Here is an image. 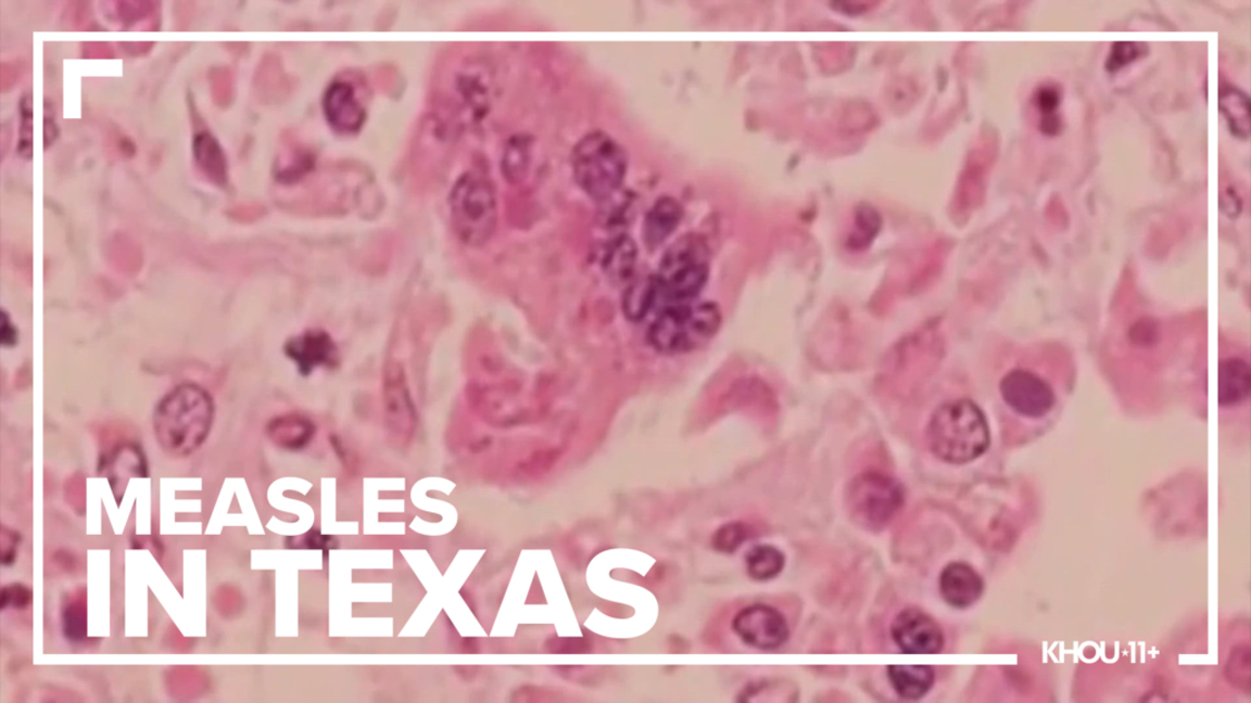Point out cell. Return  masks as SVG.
<instances>
[{
  "label": "cell",
  "instance_id": "obj_4",
  "mask_svg": "<svg viewBox=\"0 0 1251 703\" xmlns=\"http://www.w3.org/2000/svg\"><path fill=\"white\" fill-rule=\"evenodd\" d=\"M572 170L586 195L594 201H608L621 188L628 172V155L609 135L592 132L576 144Z\"/></svg>",
  "mask_w": 1251,
  "mask_h": 703
},
{
  "label": "cell",
  "instance_id": "obj_8",
  "mask_svg": "<svg viewBox=\"0 0 1251 703\" xmlns=\"http://www.w3.org/2000/svg\"><path fill=\"white\" fill-rule=\"evenodd\" d=\"M1000 394L1014 413L1028 419L1045 418L1058 402L1050 381L1033 369L1015 368L1009 371L1001 380Z\"/></svg>",
  "mask_w": 1251,
  "mask_h": 703
},
{
  "label": "cell",
  "instance_id": "obj_13",
  "mask_svg": "<svg viewBox=\"0 0 1251 703\" xmlns=\"http://www.w3.org/2000/svg\"><path fill=\"white\" fill-rule=\"evenodd\" d=\"M1220 406L1230 408L1240 406L1250 396V366L1248 360L1240 356H1228L1220 361Z\"/></svg>",
  "mask_w": 1251,
  "mask_h": 703
},
{
  "label": "cell",
  "instance_id": "obj_17",
  "mask_svg": "<svg viewBox=\"0 0 1251 703\" xmlns=\"http://www.w3.org/2000/svg\"><path fill=\"white\" fill-rule=\"evenodd\" d=\"M637 246L628 237L614 240L605 252L603 267L606 276L614 282L629 281L637 263Z\"/></svg>",
  "mask_w": 1251,
  "mask_h": 703
},
{
  "label": "cell",
  "instance_id": "obj_20",
  "mask_svg": "<svg viewBox=\"0 0 1251 703\" xmlns=\"http://www.w3.org/2000/svg\"><path fill=\"white\" fill-rule=\"evenodd\" d=\"M658 293L655 277L635 281L624 293V315L634 321L643 319L647 316L653 302L657 299Z\"/></svg>",
  "mask_w": 1251,
  "mask_h": 703
},
{
  "label": "cell",
  "instance_id": "obj_25",
  "mask_svg": "<svg viewBox=\"0 0 1251 703\" xmlns=\"http://www.w3.org/2000/svg\"><path fill=\"white\" fill-rule=\"evenodd\" d=\"M2 341L5 346H13L16 342V331L3 312Z\"/></svg>",
  "mask_w": 1251,
  "mask_h": 703
},
{
  "label": "cell",
  "instance_id": "obj_1",
  "mask_svg": "<svg viewBox=\"0 0 1251 703\" xmlns=\"http://www.w3.org/2000/svg\"><path fill=\"white\" fill-rule=\"evenodd\" d=\"M928 448L942 461L965 464L990 446L987 420L971 399L950 400L938 407L926 429Z\"/></svg>",
  "mask_w": 1251,
  "mask_h": 703
},
{
  "label": "cell",
  "instance_id": "obj_24",
  "mask_svg": "<svg viewBox=\"0 0 1251 703\" xmlns=\"http://www.w3.org/2000/svg\"><path fill=\"white\" fill-rule=\"evenodd\" d=\"M1060 105V94L1054 88H1042L1038 94V106L1044 117L1054 116Z\"/></svg>",
  "mask_w": 1251,
  "mask_h": 703
},
{
  "label": "cell",
  "instance_id": "obj_21",
  "mask_svg": "<svg viewBox=\"0 0 1251 703\" xmlns=\"http://www.w3.org/2000/svg\"><path fill=\"white\" fill-rule=\"evenodd\" d=\"M531 158V139L523 136L516 137V139L507 145L504 154L503 170L506 179L513 182L521 181L528 169H530Z\"/></svg>",
  "mask_w": 1251,
  "mask_h": 703
},
{
  "label": "cell",
  "instance_id": "obj_6",
  "mask_svg": "<svg viewBox=\"0 0 1251 703\" xmlns=\"http://www.w3.org/2000/svg\"><path fill=\"white\" fill-rule=\"evenodd\" d=\"M458 237L471 246L484 244L495 230L496 200L492 184L475 174L464 175L450 197Z\"/></svg>",
  "mask_w": 1251,
  "mask_h": 703
},
{
  "label": "cell",
  "instance_id": "obj_12",
  "mask_svg": "<svg viewBox=\"0 0 1251 703\" xmlns=\"http://www.w3.org/2000/svg\"><path fill=\"white\" fill-rule=\"evenodd\" d=\"M940 591L948 604L963 610L982 598L984 581L971 565L955 562L948 564L942 573Z\"/></svg>",
  "mask_w": 1251,
  "mask_h": 703
},
{
  "label": "cell",
  "instance_id": "obj_10",
  "mask_svg": "<svg viewBox=\"0 0 1251 703\" xmlns=\"http://www.w3.org/2000/svg\"><path fill=\"white\" fill-rule=\"evenodd\" d=\"M892 634L899 650L907 654H935L945 647L940 625L921 610L908 609L893 623Z\"/></svg>",
  "mask_w": 1251,
  "mask_h": 703
},
{
  "label": "cell",
  "instance_id": "obj_16",
  "mask_svg": "<svg viewBox=\"0 0 1251 703\" xmlns=\"http://www.w3.org/2000/svg\"><path fill=\"white\" fill-rule=\"evenodd\" d=\"M334 352L329 337L318 331L290 342L288 347V355L308 373L313 367L327 363Z\"/></svg>",
  "mask_w": 1251,
  "mask_h": 703
},
{
  "label": "cell",
  "instance_id": "obj_3",
  "mask_svg": "<svg viewBox=\"0 0 1251 703\" xmlns=\"http://www.w3.org/2000/svg\"><path fill=\"white\" fill-rule=\"evenodd\" d=\"M721 319L716 303H677L661 311L654 321L649 329V341L661 354H687L706 345L717 334Z\"/></svg>",
  "mask_w": 1251,
  "mask_h": 703
},
{
  "label": "cell",
  "instance_id": "obj_14",
  "mask_svg": "<svg viewBox=\"0 0 1251 703\" xmlns=\"http://www.w3.org/2000/svg\"><path fill=\"white\" fill-rule=\"evenodd\" d=\"M682 215L681 204L669 195H664L655 202L644 219L643 238L647 246L650 248L661 246L678 229Z\"/></svg>",
  "mask_w": 1251,
  "mask_h": 703
},
{
  "label": "cell",
  "instance_id": "obj_23",
  "mask_svg": "<svg viewBox=\"0 0 1251 703\" xmlns=\"http://www.w3.org/2000/svg\"><path fill=\"white\" fill-rule=\"evenodd\" d=\"M1138 55L1139 49L1137 44L1129 42L1116 43L1113 46L1112 53L1109 57L1108 71L1110 73H1116L1121 71L1123 66L1136 61Z\"/></svg>",
  "mask_w": 1251,
  "mask_h": 703
},
{
  "label": "cell",
  "instance_id": "obj_5",
  "mask_svg": "<svg viewBox=\"0 0 1251 703\" xmlns=\"http://www.w3.org/2000/svg\"><path fill=\"white\" fill-rule=\"evenodd\" d=\"M710 271V253L698 234H686L665 253L655 276L658 291L674 303L690 302L706 286Z\"/></svg>",
  "mask_w": 1251,
  "mask_h": 703
},
{
  "label": "cell",
  "instance_id": "obj_7",
  "mask_svg": "<svg viewBox=\"0 0 1251 703\" xmlns=\"http://www.w3.org/2000/svg\"><path fill=\"white\" fill-rule=\"evenodd\" d=\"M904 502V486L896 478L880 473L857 476L847 491L850 515L859 525L873 531L892 521Z\"/></svg>",
  "mask_w": 1251,
  "mask_h": 703
},
{
  "label": "cell",
  "instance_id": "obj_19",
  "mask_svg": "<svg viewBox=\"0 0 1251 703\" xmlns=\"http://www.w3.org/2000/svg\"><path fill=\"white\" fill-rule=\"evenodd\" d=\"M1221 112L1229 124L1230 131L1239 139L1248 137L1250 130V105L1248 97L1237 88H1226L1220 95Z\"/></svg>",
  "mask_w": 1251,
  "mask_h": 703
},
{
  "label": "cell",
  "instance_id": "obj_2",
  "mask_svg": "<svg viewBox=\"0 0 1251 703\" xmlns=\"http://www.w3.org/2000/svg\"><path fill=\"white\" fill-rule=\"evenodd\" d=\"M212 419L208 395L198 386L184 385L174 389L156 409L155 435L168 451L188 455L207 437Z\"/></svg>",
  "mask_w": 1251,
  "mask_h": 703
},
{
  "label": "cell",
  "instance_id": "obj_9",
  "mask_svg": "<svg viewBox=\"0 0 1251 703\" xmlns=\"http://www.w3.org/2000/svg\"><path fill=\"white\" fill-rule=\"evenodd\" d=\"M732 629L748 647L759 650L779 649L789 637L784 615L766 604L742 610L733 619Z\"/></svg>",
  "mask_w": 1251,
  "mask_h": 703
},
{
  "label": "cell",
  "instance_id": "obj_22",
  "mask_svg": "<svg viewBox=\"0 0 1251 703\" xmlns=\"http://www.w3.org/2000/svg\"><path fill=\"white\" fill-rule=\"evenodd\" d=\"M749 539V527L743 523H729L712 536V547L721 553L736 552Z\"/></svg>",
  "mask_w": 1251,
  "mask_h": 703
},
{
  "label": "cell",
  "instance_id": "obj_15",
  "mask_svg": "<svg viewBox=\"0 0 1251 703\" xmlns=\"http://www.w3.org/2000/svg\"><path fill=\"white\" fill-rule=\"evenodd\" d=\"M888 679L899 698L919 700L932 690L935 670L931 666H889Z\"/></svg>",
  "mask_w": 1251,
  "mask_h": 703
},
{
  "label": "cell",
  "instance_id": "obj_18",
  "mask_svg": "<svg viewBox=\"0 0 1251 703\" xmlns=\"http://www.w3.org/2000/svg\"><path fill=\"white\" fill-rule=\"evenodd\" d=\"M785 562V554L770 545L753 547L746 557L747 572L757 581L776 578L784 570Z\"/></svg>",
  "mask_w": 1251,
  "mask_h": 703
},
{
  "label": "cell",
  "instance_id": "obj_11",
  "mask_svg": "<svg viewBox=\"0 0 1251 703\" xmlns=\"http://www.w3.org/2000/svg\"><path fill=\"white\" fill-rule=\"evenodd\" d=\"M325 113L332 127L342 133H354L366 119L364 107L356 100L354 88L346 82H334L325 95Z\"/></svg>",
  "mask_w": 1251,
  "mask_h": 703
}]
</instances>
